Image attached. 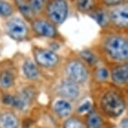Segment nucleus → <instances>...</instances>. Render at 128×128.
Wrapping results in <instances>:
<instances>
[{"label":"nucleus","instance_id":"17","mask_svg":"<svg viewBox=\"0 0 128 128\" xmlns=\"http://www.w3.org/2000/svg\"><path fill=\"white\" fill-rule=\"evenodd\" d=\"M49 0H27L34 16H41Z\"/></svg>","mask_w":128,"mask_h":128},{"label":"nucleus","instance_id":"25","mask_svg":"<svg viewBox=\"0 0 128 128\" xmlns=\"http://www.w3.org/2000/svg\"><path fill=\"white\" fill-rule=\"evenodd\" d=\"M97 77L100 80H106L108 77V71L105 68H100L97 71Z\"/></svg>","mask_w":128,"mask_h":128},{"label":"nucleus","instance_id":"10","mask_svg":"<svg viewBox=\"0 0 128 128\" xmlns=\"http://www.w3.org/2000/svg\"><path fill=\"white\" fill-rule=\"evenodd\" d=\"M76 11L89 15L96 8L101 5L100 0H72Z\"/></svg>","mask_w":128,"mask_h":128},{"label":"nucleus","instance_id":"7","mask_svg":"<svg viewBox=\"0 0 128 128\" xmlns=\"http://www.w3.org/2000/svg\"><path fill=\"white\" fill-rule=\"evenodd\" d=\"M66 73L70 80L74 83H82L87 79L88 70L83 62L80 60H70L66 66Z\"/></svg>","mask_w":128,"mask_h":128},{"label":"nucleus","instance_id":"16","mask_svg":"<svg viewBox=\"0 0 128 128\" xmlns=\"http://www.w3.org/2000/svg\"><path fill=\"white\" fill-rule=\"evenodd\" d=\"M16 8L14 4L8 0H0V17L7 19L14 16L16 12Z\"/></svg>","mask_w":128,"mask_h":128},{"label":"nucleus","instance_id":"18","mask_svg":"<svg viewBox=\"0 0 128 128\" xmlns=\"http://www.w3.org/2000/svg\"><path fill=\"white\" fill-rule=\"evenodd\" d=\"M24 72L25 76L30 80H35L38 78L40 72L37 68V66H35V64L34 62H32L31 60H26L23 66Z\"/></svg>","mask_w":128,"mask_h":128},{"label":"nucleus","instance_id":"12","mask_svg":"<svg viewBox=\"0 0 128 128\" xmlns=\"http://www.w3.org/2000/svg\"><path fill=\"white\" fill-rule=\"evenodd\" d=\"M94 18L97 24L103 28H109V17H108V8L102 5L96 8L92 13L89 14Z\"/></svg>","mask_w":128,"mask_h":128},{"label":"nucleus","instance_id":"26","mask_svg":"<svg viewBox=\"0 0 128 128\" xmlns=\"http://www.w3.org/2000/svg\"><path fill=\"white\" fill-rule=\"evenodd\" d=\"M90 108V102H86L84 103V105H82L81 106H80L79 109H78V112H88Z\"/></svg>","mask_w":128,"mask_h":128},{"label":"nucleus","instance_id":"14","mask_svg":"<svg viewBox=\"0 0 128 128\" xmlns=\"http://www.w3.org/2000/svg\"><path fill=\"white\" fill-rule=\"evenodd\" d=\"M14 4L16 9L19 11V13L22 14L24 19L28 22H30L34 18V14L30 8V6L27 0H14Z\"/></svg>","mask_w":128,"mask_h":128},{"label":"nucleus","instance_id":"8","mask_svg":"<svg viewBox=\"0 0 128 128\" xmlns=\"http://www.w3.org/2000/svg\"><path fill=\"white\" fill-rule=\"evenodd\" d=\"M33 54L36 63L43 67H46V68L55 66L60 60L59 55L56 53H54L52 50L43 49V48L40 47L34 48Z\"/></svg>","mask_w":128,"mask_h":128},{"label":"nucleus","instance_id":"23","mask_svg":"<svg viewBox=\"0 0 128 128\" xmlns=\"http://www.w3.org/2000/svg\"><path fill=\"white\" fill-rule=\"evenodd\" d=\"M100 3L106 8H112V7L126 4L128 3V0H100Z\"/></svg>","mask_w":128,"mask_h":128},{"label":"nucleus","instance_id":"22","mask_svg":"<svg viewBox=\"0 0 128 128\" xmlns=\"http://www.w3.org/2000/svg\"><path fill=\"white\" fill-rule=\"evenodd\" d=\"M80 57L83 59L84 60H86L88 64H91V66H94L97 63V58L95 54H93L90 50H82V51L80 53Z\"/></svg>","mask_w":128,"mask_h":128},{"label":"nucleus","instance_id":"13","mask_svg":"<svg viewBox=\"0 0 128 128\" xmlns=\"http://www.w3.org/2000/svg\"><path fill=\"white\" fill-rule=\"evenodd\" d=\"M112 77L116 83L125 84L128 80V66L127 64H120L112 70Z\"/></svg>","mask_w":128,"mask_h":128},{"label":"nucleus","instance_id":"6","mask_svg":"<svg viewBox=\"0 0 128 128\" xmlns=\"http://www.w3.org/2000/svg\"><path fill=\"white\" fill-rule=\"evenodd\" d=\"M101 107L108 116L115 117L122 114L125 105L122 99L117 94L109 92L106 94L101 100Z\"/></svg>","mask_w":128,"mask_h":128},{"label":"nucleus","instance_id":"1","mask_svg":"<svg viewBox=\"0 0 128 128\" xmlns=\"http://www.w3.org/2000/svg\"><path fill=\"white\" fill-rule=\"evenodd\" d=\"M100 47L110 59L125 62L128 59V40L126 35L118 32L106 33L100 40Z\"/></svg>","mask_w":128,"mask_h":128},{"label":"nucleus","instance_id":"5","mask_svg":"<svg viewBox=\"0 0 128 128\" xmlns=\"http://www.w3.org/2000/svg\"><path fill=\"white\" fill-rule=\"evenodd\" d=\"M30 23L31 30L38 36L56 38L59 35L56 26L42 15L34 17Z\"/></svg>","mask_w":128,"mask_h":128},{"label":"nucleus","instance_id":"20","mask_svg":"<svg viewBox=\"0 0 128 128\" xmlns=\"http://www.w3.org/2000/svg\"><path fill=\"white\" fill-rule=\"evenodd\" d=\"M86 124H87V128H100L102 122L97 113L91 112L87 116Z\"/></svg>","mask_w":128,"mask_h":128},{"label":"nucleus","instance_id":"2","mask_svg":"<svg viewBox=\"0 0 128 128\" xmlns=\"http://www.w3.org/2000/svg\"><path fill=\"white\" fill-rule=\"evenodd\" d=\"M70 0H49L42 16L55 26L62 24L69 17Z\"/></svg>","mask_w":128,"mask_h":128},{"label":"nucleus","instance_id":"3","mask_svg":"<svg viewBox=\"0 0 128 128\" xmlns=\"http://www.w3.org/2000/svg\"><path fill=\"white\" fill-rule=\"evenodd\" d=\"M4 30L9 37L16 41L28 40L30 30L24 18L18 16H12L4 22Z\"/></svg>","mask_w":128,"mask_h":128},{"label":"nucleus","instance_id":"15","mask_svg":"<svg viewBox=\"0 0 128 128\" xmlns=\"http://www.w3.org/2000/svg\"><path fill=\"white\" fill-rule=\"evenodd\" d=\"M18 119L12 112H4L0 115V128H18Z\"/></svg>","mask_w":128,"mask_h":128},{"label":"nucleus","instance_id":"9","mask_svg":"<svg viewBox=\"0 0 128 128\" xmlns=\"http://www.w3.org/2000/svg\"><path fill=\"white\" fill-rule=\"evenodd\" d=\"M34 97V90L31 88H27L16 96H7L4 99V102L11 105L18 109H24L30 103Z\"/></svg>","mask_w":128,"mask_h":128},{"label":"nucleus","instance_id":"21","mask_svg":"<svg viewBox=\"0 0 128 128\" xmlns=\"http://www.w3.org/2000/svg\"><path fill=\"white\" fill-rule=\"evenodd\" d=\"M14 81V76L12 72L4 70L0 74V84L4 88H8L13 84Z\"/></svg>","mask_w":128,"mask_h":128},{"label":"nucleus","instance_id":"11","mask_svg":"<svg viewBox=\"0 0 128 128\" xmlns=\"http://www.w3.org/2000/svg\"><path fill=\"white\" fill-rule=\"evenodd\" d=\"M60 94L63 97L70 99V100H74L79 96V87L77 86L76 83L70 80H64L60 84L59 89Z\"/></svg>","mask_w":128,"mask_h":128},{"label":"nucleus","instance_id":"4","mask_svg":"<svg viewBox=\"0 0 128 128\" xmlns=\"http://www.w3.org/2000/svg\"><path fill=\"white\" fill-rule=\"evenodd\" d=\"M107 8L109 28L126 32L128 28V3Z\"/></svg>","mask_w":128,"mask_h":128},{"label":"nucleus","instance_id":"19","mask_svg":"<svg viewBox=\"0 0 128 128\" xmlns=\"http://www.w3.org/2000/svg\"><path fill=\"white\" fill-rule=\"evenodd\" d=\"M54 110L60 116H67L71 112V106L66 100H60L55 103Z\"/></svg>","mask_w":128,"mask_h":128},{"label":"nucleus","instance_id":"24","mask_svg":"<svg viewBox=\"0 0 128 128\" xmlns=\"http://www.w3.org/2000/svg\"><path fill=\"white\" fill-rule=\"evenodd\" d=\"M64 128H83V126L79 120L76 118H71L66 122Z\"/></svg>","mask_w":128,"mask_h":128}]
</instances>
